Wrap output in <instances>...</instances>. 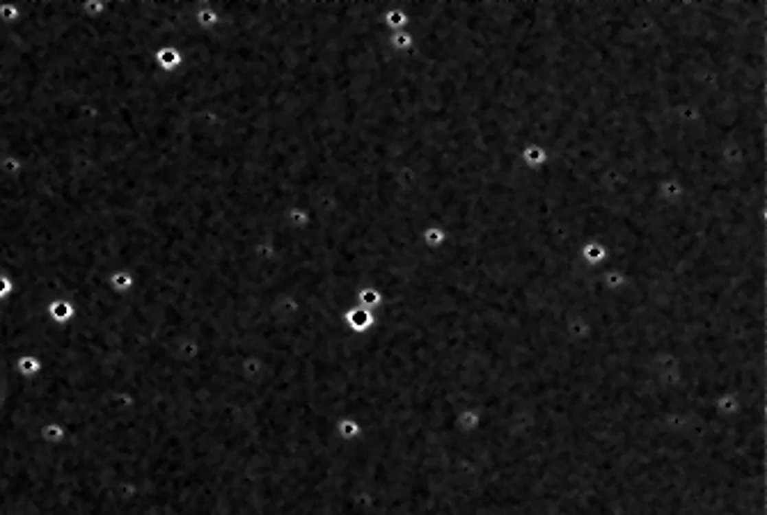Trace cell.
<instances>
[{
	"label": "cell",
	"instance_id": "cell-7",
	"mask_svg": "<svg viewBox=\"0 0 767 515\" xmlns=\"http://www.w3.org/2000/svg\"><path fill=\"white\" fill-rule=\"evenodd\" d=\"M14 291V279L8 273H0V298H8Z\"/></svg>",
	"mask_w": 767,
	"mask_h": 515
},
{
	"label": "cell",
	"instance_id": "cell-1",
	"mask_svg": "<svg viewBox=\"0 0 767 515\" xmlns=\"http://www.w3.org/2000/svg\"><path fill=\"white\" fill-rule=\"evenodd\" d=\"M154 62L163 73H174V71H179L181 65H183V55L174 44H168V46L156 48Z\"/></svg>",
	"mask_w": 767,
	"mask_h": 515
},
{
	"label": "cell",
	"instance_id": "cell-8",
	"mask_svg": "<svg viewBox=\"0 0 767 515\" xmlns=\"http://www.w3.org/2000/svg\"><path fill=\"white\" fill-rule=\"evenodd\" d=\"M111 282L117 288H126V286H131V275L128 273H124V271H119V273H115L113 277H111Z\"/></svg>",
	"mask_w": 767,
	"mask_h": 515
},
{
	"label": "cell",
	"instance_id": "cell-4",
	"mask_svg": "<svg viewBox=\"0 0 767 515\" xmlns=\"http://www.w3.org/2000/svg\"><path fill=\"white\" fill-rule=\"evenodd\" d=\"M21 19V7L19 3H0V23L12 25Z\"/></svg>",
	"mask_w": 767,
	"mask_h": 515
},
{
	"label": "cell",
	"instance_id": "cell-5",
	"mask_svg": "<svg viewBox=\"0 0 767 515\" xmlns=\"http://www.w3.org/2000/svg\"><path fill=\"white\" fill-rule=\"evenodd\" d=\"M80 5H83V14H85V16H90V19L104 16L106 10H108L106 0H85V3H80Z\"/></svg>",
	"mask_w": 767,
	"mask_h": 515
},
{
	"label": "cell",
	"instance_id": "cell-9",
	"mask_svg": "<svg viewBox=\"0 0 767 515\" xmlns=\"http://www.w3.org/2000/svg\"><path fill=\"white\" fill-rule=\"evenodd\" d=\"M62 426H58V424H49L46 426V431H44V435H46V439H60L62 437Z\"/></svg>",
	"mask_w": 767,
	"mask_h": 515
},
{
	"label": "cell",
	"instance_id": "cell-3",
	"mask_svg": "<svg viewBox=\"0 0 767 515\" xmlns=\"http://www.w3.org/2000/svg\"><path fill=\"white\" fill-rule=\"evenodd\" d=\"M73 316V307L67 300H56L51 302V319L58 323H67Z\"/></svg>",
	"mask_w": 767,
	"mask_h": 515
},
{
	"label": "cell",
	"instance_id": "cell-2",
	"mask_svg": "<svg viewBox=\"0 0 767 515\" xmlns=\"http://www.w3.org/2000/svg\"><path fill=\"white\" fill-rule=\"evenodd\" d=\"M0 172H3L5 176L16 179L23 172V161L16 154H5L0 158Z\"/></svg>",
	"mask_w": 767,
	"mask_h": 515
},
{
	"label": "cell",
	"instance_id": "cell-6",
	"mask_svg": "<svg viewBox=\"0 0 767 515\" xmlns=\"http://www.w3.org/2000/svg\"><path fill=\"white\" fill-rule=\"evenodd\" d=\"M19 374H23V376H35V374H39V369H42V362L37 360V357H21V360H19Z\"/></svg>",
	"mask_w": 767,
	"mask_h": 515
}]
</instances>
